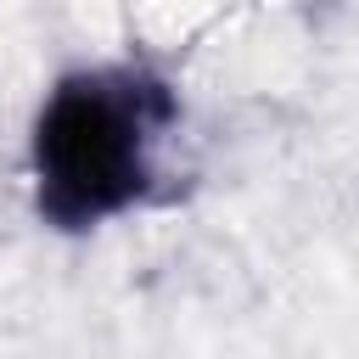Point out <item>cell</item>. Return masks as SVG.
I'll use <instances>...</instances> for the list:
<instances>
[{
    "instance_id": "cell-1",
    "label": "cell",
    "mask_w": 359,
    "mask_h": 359,
    "mask_svg": "<svg viewBox=\"0 0 359 359\" xmlns=\"http://www.w3.org/2000/svg\"><path fill=\"white\" fill-rule=\"evenodd\" d=\"M180 101L140 62L62 73L34 118V208L50 230H95L151 196L157 140Z\"/></svg>"
}]
</instances>
